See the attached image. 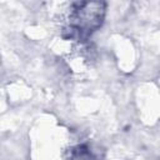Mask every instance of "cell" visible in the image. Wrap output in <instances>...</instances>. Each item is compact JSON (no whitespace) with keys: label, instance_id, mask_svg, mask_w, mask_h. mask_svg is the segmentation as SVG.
I'll list each match as a JSON object with an SVG mask.
<instances>
[{"label":"cell","instance_id":"obj_1","mask_svg":"<svg viewBox=\"0 0 160 160\" xmlns=\"http://www.w3.org/2000/svg\"><path fill=\"white\" fill-rule=\"evenodd\" d=\"M105 5L102 2H80L71 15L70 30L79 36L88 35L98 29L104 19Z\"/></svg>","mask_w":160,"mask_h":160}]
</instances>
